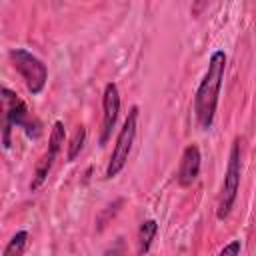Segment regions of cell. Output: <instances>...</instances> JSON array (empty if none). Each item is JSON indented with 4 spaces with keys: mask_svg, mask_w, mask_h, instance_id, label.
<instances>
[{
    "mask_svg": "<svg viewBox=\"0 0 256 256\" xmlns=\"http://www.w3.org/2000/svg\"><path fill=\"white\" fill-rule=\"evenodd\" d=\"M138 116H140V108L134 104L128 110V116L124 118L122 128H120V132L116 136V142H114V148H112V154H110V160H108V166H106V172H104L106 180L116 178L124 170V166L128 164V158H130V152H132V144L136 140Z\"/></svg>",
    "mask_w": 256,
    "mask_h": 256,
    "instance_id": "5b68a950",
    "label": "cell"
},
{
    "mask_svg": "<svg viewBox=\"0 0 256 256\" xmlns=\"http://www.w3.org/2000/svg\"><path fill=\"white\" fill-rule=\"evenodd\" d=\"M66 140V130H64V124L60 120H56L52 124V130H50V138H48V146L44 150V154L40 156V160L36 162V168H34V176L30 180V192H36L48 178L52 166H54V160L58 158L60 150H62V144Z\"/></svg>",
    "mask_w": 256,
    "mask_h": 256,
    "instance_id": "8992f818",
    "label": "cell"
},
{
    "mask_svg": "<svg viewBox=\"0 0 256 256\" xmlns=\"http://www.w3.org/2000/svg\"><path fill=\"white\" fill-rule=\"evenodd\" d=\"M28 230H18L6 244V248L2 250V256H22L26 252V246H28Z\"/></svg>",
    "mask_w": 256,
    "mask_h": 256,
    "instance_id": "30bf717a",
    "label": "cell"
},
{
    "mask_svg": "<svg viewBox=\"0 0 256 256\" xmlns=\"http://www.w3.org/2000/svg\"><path fill=\"white\" fill-rule=\"evenodd\" d=\"M120 114V90L116 82H108L102 92V132H100V146H104L116 126Z\"/></svg>",
    "mask_w": 256,
    "mask_h": 256,
    "instance_id": "52a82bcc",
    "label": "cell"
},
{
    "mask_svg": "<svg viewBox=\"0 0 256 256\" xmlns=\"http://www.w3.org/2000/svg\"><path fill=\"white\" fill-rule=\"evenodd\" d=\"M208 2L210 0H192V8H190V14L194 16V18H198L206 8H208Z\"/></svg>",
    "mask_w": 256,
    "mask_h": 256,
    "instance_id": "7c38bea8",
    "label": "cell"
},
{
    "mask_svg": "<svg viewBox=\"0 0 256 256\" xmlns=\"http://www.w3.org/2000/svg\"><path fill=\"white\" fill-rule=\"evenodd\" d=\"M240 250H242V244H240V240H232L230 244L222 246L218 254H240Z\"/></svg>",
    "mask_w": 256,
    "mask_h": 256,
    "instance_id": "4fadbf2b",
    "label": "cell"
},
{
    "mask_svg": "<svg viewBox=\"0 0 256 256\" xmlns=\"http://www.w3.org/2000/svg\"><path fill=\"white\" fill-rule=\"evenodd\" d=\"M8 58H10L12 68L16 70V74L22 78L26 90L32 96L42 94V90L46 88V82H48L46 64L26 48H12L8 52Z\"/></svg>",
    "mask_w": 256,
    "mask_h": 256,
    "instance_id": "277c9868",
    "label": "cell"
},
{
    "mask_svg": "<svg viewBox=\"0 0 256 256\" xmlns=\"http://www.w3.org/2000/svg\"><path fill=\"white\" fill-rule=\"evenodd\" d=\"M226 62L228 56L224 50H214L208 60V68L194 92V116L202 130H210L216 118L220 90L226 74Z\"/></svg>",
    "mask_w": 256,
    "mask_h": 256,
    "instance_id": "6da1fadb",
    "label": "cell"
},
{
    "mask_svg": "<svg viewBox=\"0 0 256 256\" xmlns=\"http://www.w3.org/2000/svg\"><path fill=\"white\" fill-rule=\"evenodd\" d=\"M156 234H158V222L154 218H146L138 228V254L150 252Z\"/></svg>",
    "mask_w": 256,
    "mask_h": 256,
    "instance_id": "9c48e42d",
    "label": "cell"
},
{
    "mask_svg": "<svg viewBox=\"0 0 256 256\" xmlns=\"http://www.w3.org/2000/svg\"><path fill=\"white\" fill-rule=\"evenodd\" d=\"M0 94H2V110H4V124H2V144H4V148L8 150L12 146V140H10L12 128H22L24 134L30 140L40 138L42 122L34 114H30L26 102L14 90H10L8 86H2Z\"/></svg>",
    "mask_w": 256,
    "mask_h": 256,
    "instance_id": "7a4b0ae2",
    "label": "cell"
},
{
    "mask_svg": "<svg viewBox=\"0 0 256 256\" xmlns=\"http://www.w3.org/2000/svg\"><path fill=\"white\" fill-rule=\"evenodd\" d=\"M242 142H244V138L236 136L230 146L224 180H222L218 200H216V218L218 220H226L232 214V208L238 198V188H240V178H242Z\"/></svg>",
    "mask_w": 256,
    "mask_h": 256,
    "instance_id": "3957f363",
    "label": "cell"
},
{
    "mask_svg": "<svg viewBox=\"0 0 256 256\" xmlns=\"http://www.w3.org/2000/svg\"><path fill=\"white\" fill-rule=\"evenodd\" d=\"M84 142H86V128L84 126H78L72 140H70V146H68V162H74V158L80 154V150L84 148Z\"/></svg>",
    "mask_w": 256,
    "mask_h": 256,
    "instance_id": "8fae6325",
    "label": "cell"
},
{
    "mask_svg": "<svg viewBox=\"0 0 256 256\" xmlns=\"http://www.w3.org/2000/svg\"><path fill=\"white\" fill-rule=\"evenodd\" d=\"M200 168H202L200 148H198V144H188L182 150V156H180V162L176 168V182L182 188L192 186L200 176Z\"/></svg>",
    "mask_w": 256,
    "mask_h": 256,
    "instance_id": "ba28073f",
    "label": "cell"
}]
</instances>
